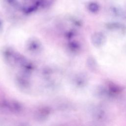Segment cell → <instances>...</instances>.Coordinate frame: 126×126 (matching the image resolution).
<instances>
[{
	"mask_svg": "<svg viewBox=\"0 0 126 126\" xmlns=\"http://www.w3.org/2000/svg\"><path fill=\"white\" fill-rule=\"evenodd\" d=\"M37 3L39 7L46 8L49 7L53 3V0H37Z\"/></svg>",
	"mask_w": 126,
	"mask_h": 126,
	"instance_id": "6",
	"label": "cell"
},
{
	"mask_svg": "<svg viewBox=\"0 0 126 126\" xmlns=\"http://www.w3.org/2000/svg\"><path fill=\"white\" fill-rule=\"evenodd\" d=\"M125 51L126 52V47H125Z\"/></svg>",
	"mask_w": 126,
	"mask_h": 126,
	"instance_id": "8",
	"label": "cell"
},
{
	"mask_svg": "<svg viewBox=\"0 0 126 126\" xmlns=\"http://www.w3.org/2000/svg\"><path fill=\"white\" fill-rule=\"evenodd\" d=\"M38 7H39V5L37 3V1H36L34 2V3L30 4L25 6L23 7V10L25 13L30 14L36 11Z\"/></svg>",
	"mask_w": 126,
	"mask_h": 126,
	"instance_id": "4",
	"label": "cell"
},
{
	"mask_svg": "<svg viewBox=\"0 0 126 126\" xmlns=\"http://www.w3.org/2000/svg\"><path fill=\"white\" fill-rule=\"evenodd\" d=\"M87 8L90 12L92 13H96L99 10V5L96 2L91 1L88 4Z\"/></svg>",
	"mask_w": 126,
	"mask_h": 126,
	"instance_id": "5",
	"label": "cell"
},
{
	"mask_svg": "<svg viewBox=\"0 0 126 126\" xmlns=\"http://www.w3.org/2000/svg\"><path fill=\"white\" fill-rule=\"evenodd\" d=\"M106 41L105 35L101 32H96L92 37V41L93 45L96 47H100L104 44Z\"/></svg>",
	"mask_w": 126,
	"mask_h": 126,
	"instance_id": "3",
	"label": "cell"
},
{
	"mask_svg": "<svg viewBox=\"0 0 126 126\" xmlns=\"http://www.w3.org/2000/svg\"><path fill=\"white\" fill-rule=\"evenodd\" d=\"M7 1L12 5H15L17 3V1L16 0H7Z\"/></svg>",
	"mask_w": 126,
	"mask_h": 126,
	"instance_id": "7",
	"label": "cell"
},
{
	"mask_svg": "<svg viewBox=\"0 0 126 126\" xmlns=\"http://www.w3.org/2000/svg\"><path fill=\"white\" fill-rule=\"evenodd\" d=\"M0 107L12 113H18L22 109L21 105L15 101L4 100L0 102Z\"/></svg>",
	"mask_w": 126,
	"mask_h": 126,
	"instance_id": "2",
	"label": "cell"
},
{
	"mask_svg": "<svg viewBox=\"0 0 126 126\" xmlns=\"http://www.w3.org/2000/svg\"><path fill=\"white\" fill-rule=\"evenodd\" d=\"M3 56L6 61L11 65L27 67L29 65L25 58L11 49L6 48L3 51Z\"/></svg>",
	"mask_w": 126,
	"mask_h": 126,
	"instance_id": "1",
	"label": "cell"
}]
</instances>
